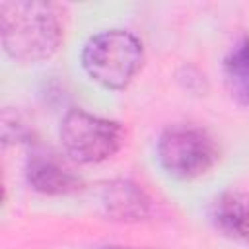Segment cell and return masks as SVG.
Instances as JSON below:
<instances>
[{
    "label": "cell",
    "instance_id": "cell-1",
    "mask_svg": "<svg viewBox=\"0 0 249 249\" xmlns=\"http://www.w3.org/2000/svg\"><path fill=\"white\" fill-rule=\"evenodd\" d=\"M0 35L6 54L18 62L53 56L62 41L58 12L49 2H2Z\"/></svg>",
    "mask_w": 249,
    "mask_h": 249
},
{
    "label": "cell",
    "instance_id": "cell-2",
    "mask_svg": "<svg viewBox=\"0 0 249 249\" xmlns=\"http://www.w3.org/2000/svg\"><path fill=\"white\" fill-rule=\"evenodd\" d=\"M144 62V49L136 35L124 29H107L88 39L82 49L86 74L109 89L126 88Z\"/></svg>",
    "mask_w": 249,
    "mask_h": 249
},
{
    "label": "cell",
    "instance_id": "cell-3",
    "mask_svg": "<svg viewBox=\"0 0 249 249\" xmlns=\"http://www.w3.org/2000/svg\"><path fill=\"white\" fill-rule=\"evenodd\" d=\"M158 161L177 179H195L218 160L216 140L200 126L171 124L158 138Z\"/></svg>",
    "mask_w": 249,
    "mask_h": 249
},
{
    "label": "cell",
    "instance_id": "cell-4",
    "mask_svg": "<svg viewBox=\"0 0 249 249\" xmlns=\"http://www.w3.org/2000/svg\"><path fill=\"white\" fill-rule=\"evenodd\" d=\"M124 132L117 121L91 115L84 109H70L60 123L64 152L78 163H99L109 160L123 146Z\"/></svg>",
    "mask_w": 249,
    "mask_h": 249
},
{
    "label": "cell",
    "instance_id": "cell-5",
    "mask_svg": "<svg viewBox=\"0 0 249 249\" xmlns=\"http://www.w3.org/2000/svg\"><path fill=\"white\" fill-rule=\"evenodd\" d=\"M25 173L29 185L43 195H70L82 189V179L49 154H31Z\"/></svg>",
    "mask_w": 249,
    "mask_h": 249
},
{
    "label": "cell",
    "instance_id": "cell-6",
    "mask_svg": "<svg viewBox=\"0 0 249 249\" xmlns=\"http://www.w3.org/2000/svg\"><path fill=\"white\" fill-rule=\"evenodd\" d=\"M212 224L228 237L249 245V193L226 191L210 206Z\"/></svg>",
    "mask_w": 249,
    "mask_h": 249
},
{
    "label": "cell",
    "instance_id": "cell-7",
    "mask_svg": "<svg viewBox=\"0 0 249 249\" xmlns=\"http://www.w3.org/2000/svg\"><path fill=\"white\" fill-rule=\"evenodd\" d=\"M101 202L105 212L115 220H142L150 202L140 187L130 181H113L103 189Z\"/></svg>",
    "mask_w": 249,
    "mask_h": 249
},
{
    "label": "cell",
    "instance_id": "cell-8",
    "mask_svg": "<svg viewBox=\"0 0 249 249\" xmlns=\"http://www.w3.org/2000/svg\"><path fill=\"white\" fill-rule=\"evenodd\" d=\"M224 84L235 101L249 105V37L237 41L226 54Z\"/></svg>",
    "mask_w": 249,
    "mask_h": 249
}]
</instances>
